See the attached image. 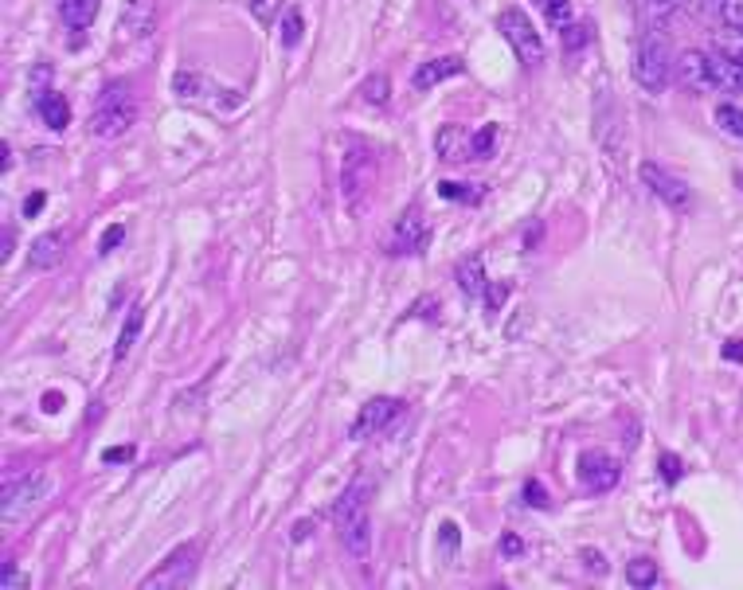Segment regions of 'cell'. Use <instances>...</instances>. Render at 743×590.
<instances>
[{
  "instance_id": "obj_1",
  "label": "cell",
  "mask_w": 743,
  "mask_h": 590,
  "mask_svg": "<svg viewBox=\"0 0 743 590\" xmlns=\"http://www.w3.org/2000/svg\"><path fill=\"white\" fill-rule=\"evenodd\" d=\"M137 117V98H134V87L129 78H117L110 87H102L98 102H94V114H90V134L102 137V141H114L122 137Z\"/></svg>"
},
{
  "instance_id": "obj_2",
  "label": "cell",
  "mask_w": 743,
  "mask_h": 590,
  "mask_svg": "<svg viewBox=\"0 0 743 590\" xmlns=\"http://www.w3.org/2000/svg\"><path fill=\"white\" fill-rule=\"evenodd\" d=\"M51 497V477L43 469H32L23 477H5V501H0V516H5V528H16L23 521H32L35 512L43 509V501Z\"/></svg>"
},
{
  "instance_id": "obj_3",
  "label": "cell",
  "mask_w": 743,
  "mask_h": 590,
  "mask_svg": "<svg viewBox=\"0 0 743 590\" xmlns=\"http://www.w3.org/2000/svg\"><path fill=\"white\" fill-rule=\"evenodd\" d=\"M634 82L650 94H662L669 87V75H673V63H669V51L657 35H642L638 47H634Z\"/></svg>"
},
{
  "instance_id": "obj_4",
  "label": "cell",
  "mask_w": 743,
  "mask_h": 590,
  "mask_svg": "<svg viewBox=\"0 0 743 590\" xmlns=\"http://www.w3.org/2000/svg\"><path fill=\"white\" fill-rule=\"evenodd\" d=\"M376 184V157L368 145H357L352 141L345 161H340V196H345L348 207H360V199L372 192Z\"/></svg>"
},
{
  "instance_id": "obj_5",
  "label": "cell",
  "mask_w": 743,
  "mask_h": 590,
  "mask_svg": "<svg viewBox=\"0 0 743 590\" xmlns=\"http://www.w3.org/2000/svg\"><path fill=\"white\" fill-rule=\"evenodd\" d=\"M497 28L505 35V43L516 51V59H521L525 67H540L544 63V40H540V32L533 28V20L525 16L521 8H505Z\"/></svg>"
},
{
  "instance_id": "obj_6",
  "label": "cell",
  "mask_w": 743,
  "mask_h": 590,
  "mask_svg": "<svg viewBox=\"0 0 743 590\" xmlns=\"http://www.w3.org/2000/svg\"><path fill=\"white\" fill-rule=\"evenodd\" d=\"M196 559H200V548L196 544H181L157 571H149L145 579H141V590H181V586H192Z\"/></svg>"
},
{
  "instance_id": "obj_7",
  "label": "cell",
  "mask_w": 743,
  "mask_h": 590,
  "mask_svg": "<svg viewBox=\"0 0 743 590\" xmlns=\"http://www.w3.org/2000/svg\"><path fill=\"white\" fill-rule=\"evenodd\" d=\"M638 176H642V184L650 188V192L662 199V204L669 207V211H689L692 207V196H689V184L685 180H677L673 172H665L662 164H650L645 161L642 169H638Z\"/></svg>"
},
{
  "instance_id": "obj_8",
  "label": "cell",
  "mask_w": 743,
  "mask_h": 590,
  "mask_svg": "<svg viewBox=\"0 0 743 590\" xmlns=\"http://www.w3.org/2000/svg\"><path fill=\"white\" fill-rule=\"evenodd\" d=\"M399 399H392V395H376V399H368L360 410H357V419H352V427H348V438L352 442H364V438H376L380 430H387V422H392L395 415H399Z\"/></svg>"
},
{
  "instance_id": "obj_9",
  "label": "cell",
  "mask_w": 743,
  "mask_h": 590,
  "mask_svg": "<svg viewBox=\"0 0 743 590\" xmlns=\"http://www.w3.org/2000/svg\"><path fill=\"white\" fill-rule=\"evenodd\" d=\"M618 477H622V469H618V462L607 450L580 454V481H583L587 493H610L618 485Z\"/></svg>"
},
{
  "instance_id": "obj_10",
  "label": "cell",
  "mask_w": 743,
  "mask_h": 590,
  "mask_svg": "<svg viewBox=\"0 0 743 590\" xmlns=\"http://www.w3.org/2000/svg\"><path fill=\"white\" fill-rule=\"evenodd\" d=\"M427 243H431V227H427V219H423V211L407 207L392 227V254H419Z\"/></svg>"
},
{
  "instance_id": "obj_11",
  "label": "cell",
  "mask_w": 743,
  "mask_h": 590,
  "mask_svg": "<svg viewBox=\"0 0 743 590\" xmlns=\"http://www.w3.org/2000/svg\"><path fill=\"white\" fill-rule=\"evenodd\" d=\"M677 75H681V87H689V90H697V94H712V90H716L712 51H681Z\"/></svg>"
},
{
  "instance_id": "obj_12",
  "label": "cell",
  "mask_w": 743,
  "mask_h": 590,
  "mask_svg": "<svg viewBox=\"0 0 743 590\" xmlns=\"http://www.w3.org/2000/svg\"><path fill=\"white\" fill-rule=\"evenodd\" d=\"M32 114L40 117V122L47 125V129H67L70 125V106H67V98L63 94H55V87H43V90H32Z\"/></svg>"
},
{
  "instance_id": "obj_13",
  "label": "cell",
  "mask_w": 743,
  "mask_h": 590,
  "mask_svg": "<svg viewBox=\"0 0 743 590\" xmlns=\"http://www.w3.org/2000/svg\"><path fill=\"white\" fill-rule=\"evenodd\" d=\"M153 28H157V0H125V8H122L125 40H149Z\"/></svg>"
},
{
  "instance_id": "obj_14",
  "label": "cell",
  "mask_w": 743,
  "mask_h": 590,
  "mask_svg": "<svg viewBox=\"0 0 743 590\" xmlns=\"http://www.w3.org/2000/svg\"><path fill=\"white\" fill-rule=\"evenodd\" d=\"M462 55H439V59H427V63H419L415 67V75H411V87L415 90H431V87H439V82L446 78H454V75H462Z\"/></svg>"
},
{
  "instance_id": "obj_15",
  "label": "cell",
  "mask_w": 743,
  "mask_h": 590,
  "mask_svg": "<svg viewBox=\"0 0 743 590\" xmlns=\"http://www.w3.org/2000/svg\"><path fill=\"white\" fill-rule=\"evenodd\" d=\"M172 90H176V98H188V102H216L219 94H228V90H219L211 78L200 75V70H176Z\"/></svg>"
},
{
  "instance_id": "obj_16",
  "label": "cell",
  "mask_w": 743,
  "mask_h": 590,
  "mask_svg": "<svg viewBox=\"0 0 743 590\" xmlns=\"http://www.w3.org/2000/svg\"><path fill=\"white\" fill-rule=\"evenodd\" d=\"M63 246H67V235H63V231L40 235V239L32 243V251H28V266H32V270H51L59 258H63Z\"/></svg>"
},
{
  "instance_id": "obj_17",
  "label": "cell",
  "mask_w": 743,
  "mask_h": 590,
  "mask_svg": "<svg viewBox=\"0 0 743 590\" xmlns=\"http://www.w3.org/2000/svg\"><path fill=\"white\" fill-rule=\"evenodd\" d=\"M360 512H368V481L357 477L352 485L340 493L337 504H333V524H345L352 521V516H360Z\"/></svg>"
},
{
  "instance_id": "obj_18",
  "label": "cell",
  "mask_w": 743,
  "mask_h": 590,
  "mask_svg": "<svg viewBox=\"0 0 743 590\" xmlns=\"http://www.w3.org/2000/svg\"><path fill=\"white\" fill-rule=\"evenodd\" d=\"M434 152H439L442 161H466L469 157V134L462 125H442L439 134H434Z\"/></svg>"
},
{
  "instance_id": "obj_19",
  "label": "cell",
  "mask_w": 743,
  "mask_h": 590,
  "mask_svg": "<svg viewBox=\"0 0 743 590\" xmlns=\"http://www.w3.org/2000/svg\"><path fill=\"white\" fill-rule=\"evenodd\" d=\"M102 0H59V20L67 23L70 32H87L94 16H98Z\"/></svg>"
},
{
  "instance_id": "obj_20",
  "label": "cell",
  "mask_w": 743,
  "mask_h": 590,
  "mask_svg": "<svg viewBox=\"0 0 743 590\" xmlns=\"http://www.w3.org/2000/svg\"><path fill=\"white\" fill-rule=\"evenodd\" d=\"M458 286H462L466 298H481L489 286V278H486V266H481V258L478 254H469L458 263Z\"/></svg>"
},
{
  "instance_id": "obj_21",
  "label": "cell",
  "mask_w": 743,
  "mask_h": 590,
  "mask_svg": "<svg viewBox=\"0 0 743 590\" xmlns=\"http://www.w3.org/2000/svg\"><path fill=\"white\" fill-rule=\"evenodd\" d=\"M141 325H145V309H141V305H134V309L125 313L122 333H117V345H114V364H122V360L129 356V352H134L137 336H141Z\"/></svg>"
},
{
  "instance_id": "obj_22",
  "label": "cell",
  "mask_w": 743,
  "mask_h": 590,
  "mask_svg": "<svg viewBox=\"0 0 743 590\" xmlns=\"http://www.w3.org/2000/svg\"><path fill=\"white\" fill-rule=\"evenodd\" d=\"M439 196L450 199V204H481V199H486V188H481V184H462V180H442Z\"/></svg>"
},
{
  "instance_id": "obj_23",
  "label": "cell",
  "mask_w": 743,
  "mask_h": 590,
  "mask_svg": "<svg viewBox=\"0 0 743 590\" xmlns=\"http://www.w3.org/2000/svg\"><path fill=\"white\" fill-rule=\"evenodd\" d=\"M627 583L638 586V590L654 586V583H657V563H654L650 556H634V559L627 563Z\"/></svg>"
},
{
  "instance_id": "obj_24",
  "label": "cell",
  "mask_w": 743,
  "mask_h": 590,
  "mask_svg": "<svg viewBox=\"0 0 743 590\" xmlns=\"http://www.w3.org/2000/svg\"><path fill=\"white\" fill-rule=\"evenodd\" d=\"M716 125H720V134H728L732 141H743V110L736 102H720V106H716Z\"/></svg>"
},
{
  "instance_id": "obj_25",
  "label": "cell",
  "mask_w": 743,
  "mask_h": 590,
  "mask_svg": "<svg viewBox=\"0 0 743 590\" xmlns=\"http://www.w3.org/2000/svg\"><path fill=\"white\" fill-rule=\"evenodd\" d=\"M497 149V125H481L478 134H469V161H486Z\"/></svg>"
},
{
  "instance_id": "obj_26",
  "label": "cell",
  "mask_w": 743,
  "mask_h": 590,
  "mask_svg": "<svg viewBox=\"0 0 743 590\" xmlns=\"http://www.w3.org/2000/svg\"><path fill=\"white\" fill-rule=\"evenodd\" d=\"M360 98L368 106H387V98H392V82H387V75H368L360 82Z\"/></svg>"
},
{
  "instance_id": "obj_27",
  "label": "cell",
  "mask_w": 743,
  "mask_h": 590,
  "mask_svg": "<svg viewBox=\"0 0 743 590\" xmlns=\"http://www.w3.org/2000/svg\"><path fill=\"white\" fill-rule=\"evenodd\" d=\"M716 51L728 55V59H736V63L743 67V28H724V32H716Z\"/></svg>"
},
{
  "instance_id": "obj_28",
  "label": "cell",
  "mask_w": 743,
  "mask_h": 590,
  "mask_svg": "<svg viewBox=\"0 0 743 590\" xmlns=\"http://www.w3.org/2000/svg\"><path fill=\"white\" fill-rule=\"evenodd\" d=\"M246 8H251V16L263 23V28H270L278 12H286V0H246Z\"/></svg>"
},
{
  "instance_id": "obj_29",
  "label": "cell",
  "mask_w": 743,
  "mask_h": 590,
  "mask_svg": "<svg viewBox=\"0 0 743 590\" xmlns=\"http://www.w3.org/2000/svg\"><path fill=\"white\" fill-rule=\"evenodd\" d=\"M282 43H286V47L302 43V8H286V12H282Z\"/></svg>"
},
{
  "instance_id": "obj_30",
  "label": "cell",
  "mask_w": 743,
  "mask_h": 590,
  "mask_svg": "<svg viewBox=\"0 0 743 590\" xmlns=\"http://www.w3.org/2000/svg\"><path fill=\"white\" fill-rule=\"evenodd\" d=\"M544 16H548V23L556 32H563L571 23V0H548L544 5Z\"/></svg>"
},
{
  "instance_id": "obj_31",
  "label": "cell",
  "mask_w": 743,
  "mask_h": 590,
  "mask_svg": "<svg viewBox=\"0 0 743 590\" xmlns=\"http://www.w3.org/2000/svg\"><path fill=\"white\" fill-rule=\"evenodd\" d=\"M560 35H563V47H568V51H580L583 43H591V28H587V23H568Z\"/></svg>"
},
{
  "instance_id": "obj_32",
  "label": "cell",
  "mask_w": 743,
  "mask_h": 590,
  "mask_svg": "<svg viewBox=\"0 0 743 590\" xmlns=\"http://www.w3.org/2000/svg\"><path fill=\"white\" fill-rule=\"evenodd\" d=\"M657 469H662V481H665V485H677V477H681V469H685V466H681V457L677 454H662V457H657Z\"/></svg>"
},
{
  "instance_id": "obj_33",
  "label": "cell",
  "mask_w": 743,
  "mask_h": 590,
  "mask_svg": "<svg viewBox=\"0 0 743 590\" xmlns=\"http://www.w3.org/2000/svg\"><path fill=\"white\" fill-rule=\"evenodd\" d=\"M525 501H528V504H533V509H548V504H552V497H548V489H544V485H540V481H536V477H528V481H525Z\"/></svg>"
},
{
  "instance_id": "obj_34",
  "label": "cell",
  "mask_w": 743,
  "mask_h": 590,
  "mask_svg": "<svg viewBox=\"0 0 743 590\" xmlns=\"http://www.w3.org/2000/svg\"><path fill=\"white\" fill-rule=\"evenodd\" d=\"M122 239H125V227L122 223H110V227L102 231V239H98V254H110L114 246H122Z\"/></svg>"
},
{
  "instance_id": "obj_35",
  "label": "cell",
  "mask_w": 743,
  "mask_h": 590,
  "mask_svg": "<svg viewBox=\"0 0 743 590\" xmlns=\"http://www.w3.org/2000/svg\"><path fill=\"white\" fill-rule=\"evenodd\" d=\"M685 5H689V12H692V16H701V20H712L716 12L724 8V0H685Z\"/></svg>"
},
{
  "instance_id": "obj_36",
  "label": "cell",
  "mask_w": 743,
  "mask_h": 590,
  "mask_svg": "<svg viewBox=\"0 0 743 590\" xmlns=\"http://www.w3.org/2000/svg\"><path fill=\"white\" fill-rule=\"evenodd\" d=\"M720 16H724L728 28H743V0H724Z\"/></svg>"
},
{
  "instance_id": "obj_37",
  "label": "cell",
  "mask_w": 743,
  "mask_h": 590,
  "mask_svg": "<svg viewBox=\"0 0 743 590\" xmlns=\"http://www.w3.org/2000/svg\"><path fill=\"white\" fill-rule=\"evenodd\" d=\"M134 446H110V450H102V462L106 466H117V462H134Z\"/></svg>"
},
{
  "instance_id": "obj_38",
  "label": "cell",
  "mask_w": 743,
  "mask_h": 590,
  "mask_svg": "<svg viewBox=\"0 0 743 590\" xmlns=\"http://www.w3.org/2000/svg\"><path fill=\"white\" fill-rule=\"evenodd\" d=\"M439 539H442V551L450 556V551L458 548V539H462V532H458V524H454V521H446V524L439 528Z\"/></svg>"
},
{
  "instance_id": "obj_39",
  "label": "cell",
  "mask_w": 743,
  "mask_h": 590,
  "mask_svg": "<svg viewBox=\"0 0 743 590\" xmlns=\"http://www.w3.org/2000/svg\"><path fill=\"white\" fill-rule=\"evenodd\" d=\"M0 586H5V590H20V586H28V575H20L16 567H12V559H8L5 575H0Z\"/></svg>"
},
{
  "instance_id": "obj_40",
  "label": "cell",
  "mask_w": 743,
  "mask_h": 590,
  "mask_svg": "<svg viewBox=\"0 0 743 590\" xmlns=\"http://www.w3.org/2000/svg\"><path fill=\"white\" fill-rule=\"evenodd\" d=\"M501 551H505V556H521V551H525V539L521 536H501Z\"/></svg>"
},
{
  "instance_id": "obj_41",
  "label": "cell",
  "mask_w": 743,
  "mask_h": 590,
  "mask_svg": "<svg viewBox=\"0 0 743 590\" xmlns=\"http://www.w3.org/2000/svg\"><path fill=\"white\" fill-rule=\"evenodd\" d=\"M583 563H591V571H595V575H607V559L599 556L595 548H591V551H583Z\"/></svg>"
},
{
  "instance_id": "obj_42",
  "label": "cell",
  "mask_w": 743,
  "mask_h": 590,
  "mask_svg": "<svg viewBox=\"0 0 743 590\" xmlns=\"http://www.w3.org/2000/svg\"><path fill=\"white\" fill-rule=\"evenodd\" d=\"M505 293H509V286H497V290H486V305H489V313H493V309H501V301H505Z\"/></svg>"
},
{
  "instance_id": "obj_43",
  "label": "cell",
  "mask_w": 743,
  "mask_h": 590,
  "mask_svg": "<svg viewBox=\"0 0 743 590\" xmlns=\"http://www.w3.org/2000/svg\"><path fill=\"white\" fill-rule=\"evenodd\" d=\"M40 207H43V192H32V196H28V204H23V219L40 216Z\"/></svg>"
},
{
  "instance_id": "obj_44",
  "label": "cell",
  "mask_w": 743,
  "mask_h": 590,
  "mask_svg": "<svg viewBox=\"0 0 743 590\" xmlns=\"http://www.w3.org/2000/svg\"><path fill=\"white\" fill-rule=\"evenodd\" d=\"M724 360L743 364V340H728V345H724Z\"/></svg>"
},
{
  "instance_id": "obj_45",
  "label": "cell",
  "mask_w": 743,
  "mask_h": 590,
  "mask_svg": "<svg viewBox=\"0 0 743 590\" xmlns=\"http://www.w3.org/2000/svg\"><path fill=\"white\" fill-rule=\"evenodd\" d=\"M310 532H313V521H298V524H293V532H290V539H293V544H302Z\"/></svg>"
},
{
  "instance_id": "obj_46",
  "label": "cell",
  "mask_w": 743,
  "mask_h": 590,
  "mask_svg": "<svg viewBox=\"0 0 743 590\" xmlns=\"http://www.w3.org/2000/svg\"><path fill=\"white\" fill-rule=\"evenodd\" d=\"M59 407H63V395H59V392H47V395H43V410H47V415H55Z\"/></svg>"
},
{
  "instance_id": "obj_47",
  "label": "cell",
  "mask_w": 743,
  "mask_h": 590,
  "mask_svg": "<svg viewBox=\"0 0 743 590\" xmlns=\"http://www.w3.org/2000/svg\"><path fill=\"white\" fill-rule=\"evenodd\" d=\"M12 243H16V239H12V227H5V251H0V254H5V258L12 254Z\"/></svg>"
},
{
  "instance_id": "obj_48",
  "label": "cell",
  "mask_w": 743,
  "mask_h": 590,
  "mask_svg": "<svg viewBox=\"0 0 743 590\" xmlns=\"http://www.w3.org/2000/svg\"><path fill=\"white\" fill-rule=\"evenodd\" d=\"M533 5H536V8H544V5H548V0H533Z\"/></svg>"
},
{
  "instance_id": "obj_49",
  "label": "cell",
  "mask_w": 743,
  "mask_h": 590,
  "mask_svg": "<svg viewBox=\"0 0 743 590\" xmlns=\"http://www.w3.org/2000/svg\"><path fill=\"white\" fill-rule=\"evenodd\" d=\"M736 184H739V188H743V172H736Z\"/></svg>"
}]
</instances>
